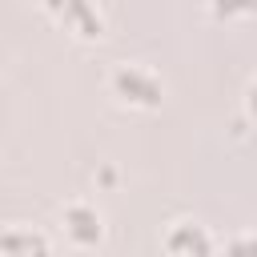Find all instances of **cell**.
Instances as JSON below:
<instances>
[{"mask_svg": "<svg viewBox=\"0 0 257 257\" xmlns=\"http://www.w3.org/2000/svg\"><path fill=\"white\" fill-rule=\"evenodd\" d=\"M48 12L60 16V24H64L72 36H80V40H96V36L104 32V8L92 4V0H68V4H56V8H48Z\"/></svg>", "mask_w": 257, "mask_h": 257, "instance_id": "cell-5", "label": "cell"}, {"mask_svg": "<svg viewBox=\"0 0 257 257\" xmlns=\"http://www.w3.org/2000/svg\"><path fill=\"white\" fill-rule=\"evenodd\" d=\"M0 257H56V245L40 225L8 221L0 229Z\"/></svg>", "mask_w": 257, "mask_h": 257, "instance_id": "cell-4", "label": "cell"}, {"mask_svg": "<svg viewBox=\"0 0 257 257\" xmlns=\"http://www.w3.org/2000/svg\"><path fill=\"white\" fill-rule=\"evenodd\" d=\"M165 249L173 257H213L217 253V237L201 217H177L165 225Z\"/></svg>", "mask_w": 257, "mask_h": 257, "instance_id": "cell-3", "label": "cell"}, {"mask_svg": "<svg viewBox=\"0 0 257 257\" xmlns=\"http://www.w3.org/2000/svg\"><path fill=\"white\" fill-rule=\"evenodd\" d=\"M60 229L76 249H96L104 241V213L88 197H68L60 205Z\"/></svg>", "mask_w": 257, "mask_h": 257, "instance_id": "cell-2", "label": "cell"}, {"mask_svg": "<svg viewBox=\"0 0 257 257\" xmlns=\"http://www.w3.org/2000/svg\"><path fill=\"white\" fill-rule=\"evenodd\" d=\"M225 257H253V237L249 233H233L225 241Z\"/></svg>", "mask_w": 257, "mask_h": 257, "instance_id": "cell-6", "label": "cell"}, {"mask_svg": "<svg viewBox=\"0 0 257 257\" xmlns=\"http://www.w3.org/2000/svg\"><path fill=\"white\" fill-rule=\"evenodd\" d=\"M108 92L124 108L149 112V108H161V100H165V76L145 60H116L108 68Z\"/></svg>", "mask_w": 257, "mask_h": 257, "instance_id": "cell-1", "label": "cell"}]
</instances>
